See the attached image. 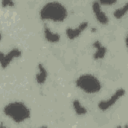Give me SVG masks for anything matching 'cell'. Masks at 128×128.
<instances>
[{
  "mask_svg": "<svg viewBox=\"0 0 128 128\" xmlns=\"http://www.w3.org/2000/svg\"><path fill=\"white\" fill-rule=\"evenodd\" d=\"M128 13V2H126L125 4H123L121 7L116 8L113 11V17L115 19H122L125 17V15Z\"/></svg>",
  "mask_w": 128,
  "mask_h": 128,
  "instance_id": "7c38bea8",
  "label": "cell"
},
{
  "mask_svg": "<svg viewBox=\"0 0 128 128\" xmlns=\"http://www.w3.org/2000/svg\"><path fill=\"white\" fill-rule=\"evenodd\" d=\"M43 36H44V39L49 42V43H52V44H55V43H58L60 40H61V36L59 33L53 31L48 25H44L43 27Z\"/></svg>",
  "mask_w": 128,
  "mask_h": 128,
  "instance_id": "30bf717a",
  "label": "cell"
},
{
  "mask_svg": "<svg viewBox=\"0 0 128 128\" xmlns=\"http://www.w3.org/2000/svg\"><path fill=\"white\" fill-rule=\"evenodd\" d=\"M92 47L94 48V53H93V59L98 61V60H102L106 54H107V48L105 45L102 44V42L100 40H95L92 43Z\"/></svg>",
  "mask_w": 128,
  "mask_h": 128,
  "instance_id": "ba28073f",
  "label": "cell"
},
{
  "mask_svg": "<svg viewBox=\"0 0 128 128\" xmlns=\"http://www.w3.org/2000/svg\"><path fill=\"white\" fill-rule=\"evenodd\" d=\"M3 113L15 123H22L31 117L30 108L22 101H11L7 103L3 107Z\"/></svg>",
  "mask_w": 128,
  "mask_h": 128,
  "instance_id": "7a4b0ae2",
  "label": "cell"
},
{
  "mask_svg": "<svg viewBox=\"0 0 128 128\" xmlns=\"http://www.w3.org/2000/svg\"><path fill=\"white\" fill-rule=\"evenodd\" d=\"M125 93H126L125 88H123V87L117 88V89L109 96V98L103 99V100H101V101L98 102V104H97L98 109H99L100 111H102V112H105V111L109 110L111 107H113V106L125 95Z\"/></svg>",
  "mask_w": 128,
  "mask_h": 128,
  "instance_id": "277c9868",
  "label": "cell"
},
{
  "mask_svg": "<svg viewBox=\"0 0 128 128\" xmlns=\"http://www.w3.org/2000/svg\"><path fill=\"white\" fill-rule=\"evenodd\" d=\"M75 85L86 94H97L102 89L99 78L91 73H84L78 76L75 80Z\"/></svg>",
  "mask_w": 128,
  "mask_h": 128,
  "instance_id": "3957f363",
  "label": "cell"
},
{
  "mask_svg": "<svg viewBox=\"0 0 128 128\" xmlns=\"http://www.w3.org/2000/svg\"><path fill=\"white\" fill-rule=\"evenodd\" d=\"M124 42H125V47H126V49H127V52H128V35L125 37V40H124Z\"/></svg>",
  "mask_w": 128,
  "mask_h": 128,
  "instance_id": "9a60e30c",
  "label": "cell"
},
{
  "mask_svg": "<svg viewBox=\"0 0 128 128\" xmlns=\"http://www.w3.org/2000/svg\"><path fill=\"white\" fill-rule=\"evenodd\" d=\"M39 17L42 21H50L54 23L64 22L68 17V10L64 4L59 1H50L45 3L40 11Z\"/></svg>",
  "mask_w": 128,
  "mask_h": 128,
  "instance_id": "6da1fadb",
  "label": "cell"
},
{
  "mask_svg": "<svg viewBox=\"0 0 128 128\" xmlns=\"http://www.w3.org/2000/svg\"><path fill=\"white\" fill-rule=\"evenodd\" d=\"M48 70L45 67V65L41 62H39L37 64V70H36V74H35V81L38 85H43L47 78H48Z\"/></svg>",
  "mask_w": 128,
  "mask_h": 128,
  "instance_id": "9c48e42d",
  "label": "cell"
},
{
  "mask_svg": "<svg viewBox=\"0 0 128 128\" xmlns=\"http://www.w3.org/2000/svg\"><path fill=\"white\" fill-rule=\"evenodd\" d=\"M91 8H92L94 17L99 24H101L103 26H106L109 24V18L107 16V14L103 11L102 6L100 5L99 1H93L91 4Z\"/></svg>",
  "mask_w": 128,
  "mask_h": 128,
  "instance_id": "8992f818",
  "label": "cell"
},
{
  "mask_svg": "<svg viewBox=\"0 0 128 128\" xmlns=\"http://www.w3.org/2000/svg\"><path fill=\"white\" fill-rule=\"evenodd\" d=\"M99 3L103 7V6H112V5L116 4L117 1L116 0H100Z\"/></svg>",
  "mask_w": 128,
  "mask_h": 128,
  "instance_id": "4fadbf2b",
  "label": "cell"
},
{
  "mask_svg": "<svg viewBox=\"0 0 128 128\" xmlns=\"http://www.w3.org/2000/svg\"><path fill=\"white\" fill-rule=\"evenodd\" d=\"M116 128H123V126H122V125H117Z\"/></svg>",
  "mask_w": 128,
  "mask_h": 128,
  "instance_id": "e0dca14e",
  "label": "cell"
},
{
  "mask_svg": "<svg viewBox=\"0 0 128 128\" xmlns=\"http://www.w3.org/2000/svg\"><path fill=\"white\" fill-rule=\"evenodd\" d=\"M2 7H14L15 6V2L11 1V0H3L1 2Z\"/></svg>",
  "mask_w": 128,
  "mask_h": 128,
  "instance_id": "5bb4252c",
  "label": "cell"
},
{
  "mask_svg": "<svg viewBox=\"0 0 128 128\" xmlns=\"http://www.w3.org/2000/svg\"><path fill=\"white\" fill-rule=\"evenodd\" d=\"M0 128H8V127H7L3 122H1V124H0Z\"/></svg>",
  "mask_w": 128,
  "mask_h": 128,
  "instance_id": "2e32d148",
  "label": "cell"
},
{
  "mask_svg": "<svg viewBox=\"0 0 128 128\" xmlns=\"http://www.w3.org/2000/svg\"><path fill=\"white\" fill-rule=\"evenodd\" d=\"M88 27V22L87 21H82L80 22L76 27H67L65 30V35L69 40H75L78 38L84 30H86Z\"/></svg>",
  "mask_w": 128,
  "mask_h": 128,
  "instance_id": "52a82bcc",
  "label": "cell"
},
{
  "mask_svg": "<svg viewBox=\"0 0 128 128\" xmlns=\"http://www.w3.org/2000/svg\"><path fill=\"white\" fill-rule=\"evenodd\" d=\"M123 128H128V124H125V125L123 126Z\"/></svg>",
  "mask_w": 128,
  "mask_h": 128,
  "instance_id": "ac0fdd59",
  "label": "cell"
},
{
  "mask_svg": "<svg viewBox=\"0 0 128 128\" xmlns=\"http://www.w3.org/2000/svg\"><path fill=\"white\" fill-rule=\"evenodd\" d=\"M38 128H39V127H38Z\"/></svg>",
  "mask_w": 128,
  "mask_h": 128,
  "instance_id": "d6986e66",
  "label": "cell"
},
{
  "mask_svg": "<svg viewBox=\"0 0 128 128\" xmlns=\"http://www.w3.org/2000/svg\"><path fill=\"white\" fill-rule=\"evenodd\" d=\"M22 56V51L18 47H14L10 49L8 52H0V65L2 69H6L10 66V64L15 60Z\"/></svg>",
  "mask_w": 128,
  "mask_h": 128,
  "instance_id": "5b68a950",
  "label": "cell"
},
{
  "mask_svg": "<svg viewBox=\"0 0 128 128\" xmlns=\"http://www.w3.org/2000/svg\"><path fill=\"white\" fill-rule=\"evenodd\" d=\"M71 104H72V108H73V110H74V112H75L76 115H78V116H84V115L87 114V112H88L87 108L81 103V101L79 99H74Z\"/></svg>",
  "mask_w": 128,
  "mask_h": 128,
  "instance_id": "8fae6325",
  "label": "cell"
}]
</instances>
